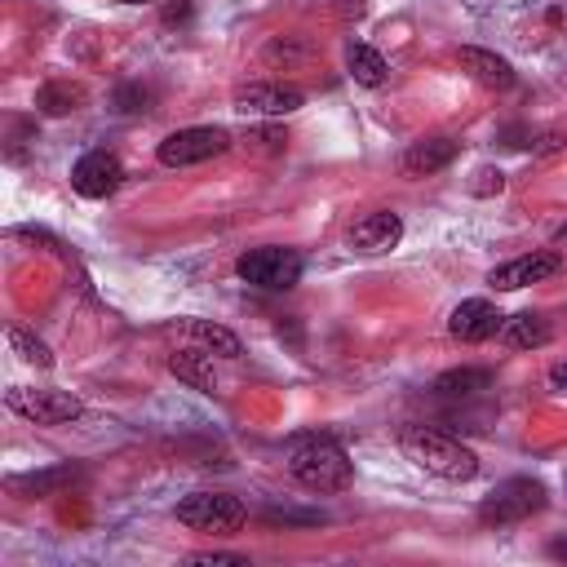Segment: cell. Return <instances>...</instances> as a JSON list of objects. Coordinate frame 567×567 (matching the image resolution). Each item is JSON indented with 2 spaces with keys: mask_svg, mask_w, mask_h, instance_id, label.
Wrapping results in <instances>:
<instances>
[{
  "mask_svg": "<svg viewBox=\"0 0 567 567\" xmlns=\"http://www.w3.org/2000/svg\"><path fill=\"white\" fill-rule=\"evenodd\" d=\"M399 448H403V457L417 461L425 474L448 479V483H470V479L479 474V457H474L461 439L435 431V425H403Z\"/></svg>",
  "mask_w": 567,
  "mask_h": 567,
  "instance_id": "obj_1",
  "label": "cell"
},
{
  "mask_svg": "<svg viewBox=\"0 0 567 567\" xmlns=\"http://www.w3.org/2000/svg\"><path fill=\"white\" fill-rule=\"evenodd\" d=\"M289 474L306 492H341L354 479L346 448L337 439H328V435H298L289 444Z\"/></svg>",
  "mask_w": 567,
  "mask_h": 567,
  "instance_id": "obj_2",
  "label": "cell"
},
{
  "mask_svg": "<svg viewBox=\"0 0 567 567\" xmlns=\"http://www.w3.org/2000/svg\"><path fill=\"white\" fill-rule=\"evenodd\" d=\"M541 510H545V483H536V479H506V483L492 487V496H483L479 519L487 528H506V523H523V519H532Z\"/></svg>",
  "mask_w": 567,
  "mask_h": 567,
  "instance_id": "obj_3",
  "label": "cell"
},
{
  "mask_svg": "<svg viewBox=\"0 0 567 567\" xmlns=\"http://www.w3.org/2000/svg\"><path fill=\"white\" fill-rule=\"evenodd\" d=\"M240 279L253 284V289H266V293H284L293 289L302 279V253L298 249H279V244H266V249H249L240 262H236Z\"/></svg>",
  "mask_w": 567,
  "mask_h": 567,
  "instance_id": "obj_4",
  "label": "cell"
},
{
  "mask_svg": "<svg viewBox=\"0 0 567 567\" xmlns=\"http://www.w3.org/2000/svg\"><path fill=\"white\" fill-rule=\"evenodd\" d=\"M231 147V133L218 124H195V129H178L160 142V165L165 169H186V165H204L213 156H222Z\"/></svg>",
  "mask_w": 567,
  "mask_h": 567,
  "instance_id": "obj_5",
  "label": "cell"
},
{
  "mask_svg": "<svg viewBox=\"0 0 567 567\" xmlns=\"http://www.w3.org/2000/svg\"><path fill=\"white\" fill-rule=\"evenodd\" d=\"M178 523L191 532H236L244 528V506L227 492H191L178 502Z\"/></svg>",
  "mask_w": 567,
  "mask_h": 567,
  "instance_id": "obj_6",
  "label": "cell"
},
{
  "mask_svg": "<svg viewBox=\"0 0 567 567\" xmlns=\"http://www.w3.org/2000/svg\"><path fill=\"white\" fill-rule=\"evenodd\" d=\"M10 412L36 421V425H62V421H76L85 412V403L71 395V390H27V386H10L5 390Z\"/></svg>",
  "mask_w": 567,
  "mask_h": 567,
  "instance_id": "obj_7",
  "label": "cell"
},
{
  "mask_svg": "<svg viewBox=\"0 0 567 567\" xmlns=\"http://www.w3.org/2000/svg\"><path fill=\"white\" fill-rule=\"evenodd\" d=\"M124 182V165L111 156V152H89L76 160V169H71V186H76L85 200H107L116 195Z\"/></svg>",
  "mask_w": 567,
  "mask_h": 567,
  "instance_id": "obj_8",
  "label": "cell"
},
{
  "mask_svg": "<svg viewBox=\"0 0 567 567\" xmlns=\"http://www.w3.org/2000/svg\"><path fill=\"white\" fill-rule=\"evenodd\" d=\"M302 102H306V94L298 85L257 81V85L236 89V111H244V116H293Z\"/></svg>",
  "mask_w": 567,
  "mask_h": 567,
  "instance_id": "obj_9",
  "label": "cell"
},
{
  "mask_svg": "<svg viewBox=\"0 0 567 567\" xmlns=\"http://www.w3.org/2000/svg\"><path fill=\"white\" fill-rule=\"evenodd\" d=\"M558 266H563L558 253H523V257H515L506 266H496L487 275V284L496 293H515V289H528V284H541V279L558 275Z\"/></svg>",
  "mask_w": 567,
  "mask_h": 567,
  "instance_id": "obj_10",
  "label": "cell"
},
{
  "mask_svg": "<svg viewBox=\"0 0 567 567\" xmlns=\"http://www.w3.org/2000/svg\"><path fill=\"white\" fill-rule=\"evenodd\" d=\"M403 240V222H399V213L390 208H377V213H364L360 222L350 227V249L354 253H390L395 244Z\"/></svg>",
  "mask_w": 567,
  "mask_h": 567,
  "instance_id": "obj_11",
  "label": "cell"
},
{
  "mask_svg": "<svg viewBox=\"0 0 567 567\" xmlns=\"http://www.w3.org/2000/svg\"><path fill=\"white\" fill-rule=\"evenodd\" d=\"M457 152H461V142H457V137L435 133V137L412 142V147L403 152V160H399V169H403V178H431V173L448 169V165L457 160Z\"/></svg>",
  "mask_w": 567,
  "mask_h": 567,
  "instance_id": "obj_12",
  "label": "cell"
},
{
  "mask_svg": "<svg viewBox=\"0 0 567 567\" xmlns=\"http://www.w3.org/2000/svg\"><path fill=\"white\" fill-rule=\"evenodd\" d=\"M502 311H496L492 302H483V298H470V302H461L457 311H453V319H448V333L457 337V341H466V346H474V341H487V337H496L502 333Z\"/></svg>",
  "mask_w": 567,
  "mask_h": 567,
  "instance_id": "obj_13",
  "label": "cell"
},
{
  "mask_svg": "<svg viewBox=\"0 0 567 567\" xmlns=\"http://www.w3.org/2000/svg\"><path fill=\"white\" fill-rule=\"evenodd\" d=\"M461 67L470 71L479 85H487V89H510V85H515V67H510L502 53H492V49L466 45V49H461Z\"/></svg>",
  "mask_w": 567,
  "mask_h": 567,
  "instance_id": "obj_14",
  "label": "cell"
},
{
  "mask_svg": "<svg viewBox=\"0 0 567 567\" xmlns=\"http://www.w3.org/2000/svg\"><path fill=\"white\" fill-rule=\"evenodd\" d=\"M346 71H350V81L364 85V89H382L386 76H390L386 58L373 45H346Z\"/></svg>",
  "mask_w": 567,
  "mask_h": 567,
  "instance_id": "obj_15",
  "label": "cell"
},
{
  "mask_svg": "<svg viewBox=\"0 0 567 567\" xmlns=\"http://www.w3.org/2000/svg\"><path fill=\"white\" fill-rule=\"evenodd\" d=\"M496 337H502L510 350H536V346L550 341V324L541 315H532V311H519V315L502 319V333Z\"/></svg>",
  "mask_w": 567,
  "mask_h": 567,
  "instance_id": "obj_16",
  "label": "cell"
},
{
  "mask_svg": "<svg viewBox=\"0 0 567 567\" xmlns=\"http://www.w3.org/2000/svg\"><path fill=\"white\" fill-rule=\"evenodd\" d=\"M169 373H173L178 382H186L191 390H200V395H213V390H218L213 364L204 360V354H195V350H173V354H169Z\"/></svg>",
  "mask_w": 567,
  "mask_h": 567,
  "instance_id": "obj_17",
  "label": "cell"
},
{
  "mask_svg": "<svg viewBox=\"0 0 567 567\" xmlns=\"http://www.w3.org/2000/svg\"><path fill=\"white\" fill-rule=\"evenodd\" d=\"M76 479H81V470H76V466H53V470L19 474V479H10V487H14V492H23V496H53V492L71 487Z\"/></svg>",
  "mask_w": 567,
  "mask_h": 567,
  "instance_id": "obj_18",
  "label": "cell"
},
{
  "mask_svg": "<svg viewBox=\"0 0 567 567\" xmlns=\"http://www.w3.org/2000/svg\"><path fill=\"white\" fill-rule=\"evenodd\" d=\"M85 102V89L81 85H71V81H49L36 89V111L45 116H67V111H81Z\"/></svg>",
  "mask_w": 567,
  "mask_h": 567,
  "instance_id": "obj_19",
  "label": "cell"
},
{
  "mask_svg": "<svg viewBox=\"0 0 567 567\" xmlns=\"http://www.w3.org/2000/svg\"><path fill=\"white\" fill-rule=\"evenodd\" d=\"M492 386V373L487 369H453V373H444L439 382H435V395L439 399H470V395H479V390H487Z\"/></svg>",
  "mask_w": 567,
  "mask_h": 567,
  "instance_id": "obj_20",
  "label": "cell"
},
{
  "mask_svg": "<svg viewBox=\"0 0 567 567\" xmlns=\"http://www.w3.org/2000/svg\"><path fill=\"white\" fill-rule=\"evenodd\" d=\"M186 333H191V337H195L204 350L222 354V360H240V354H244L240 337H236L231 328H222V324H204V319H191V324H186Z\"/></svg>",
  "mask_w": 567,
  "mask_h": 567,
  "instance_id": "obj_21",
  "label": "cell"
},
{
  "mask_svg": "<svg viewBox=\"0 0 567 567\" xmlns=\"http://www.w3.org/2000/svg\"><path fill=\"white\" fill-rule=\"evenodd\" d=\"M5 337H10V346H14V354H19L23 364H36V369H53V350H49V346H45V341H40L36 333H27V328H19V324H14V328H10Z\"/></svg>",
  "mask_w": 567,
  "mask_h": 567,
  "instance_id": "obj_22",
  "label": "cell"
},
{
  "mask_svg": "<svg viewBox=\"0 0 567 567\" xmlns=\"http://www.w3.org/2000/svg\"><path fill=\"white\" fill-rule=\"evenodd\" d=\"M502 186H506V173H502V169H479V173H474V182H470V191H474V195H496Z\"/></svg>",
  "mask_w": 567,
  "mask_h": 567,
  "instance_id": "obj_23",
  "label": "cell"
},
{
  "mask_svg": "<svg viewBox=\"0 0 567 567\" xmlns=\"http://www.w3.org/2000/svg\"><path fill=\"white\" fill-rule=\"evenodd\" d=\"M186 563H195V567H244L249 558L244 554H191Z\"/></svg>",
  "mask_w": 567,
  "mask_h": 567,
  "instance_id": "obj_24",
  "label": "cell"
},
{
  "mask_svg": "<svg viewBox=\"0 0 567 567\" xmlns=\"http://www.w3.org/2000/svg\"><path fill=\"white\" fill-rule=\"evenodd\" d=\"M116 107H120V111H147V89L124 85V89L116 94Z\"/></svg>",
  "mask_w": 567,
  "mask_h": 567,
  "instance_id": "obj_25",
  "label": "cell"
},
{
  "mask_svg": "<svg viewBox=\"0 0 567 567\" xmlns=\"http://www.w3.org/2000/svg\"><path fill=\"white\" fill-rule=\"evenodd\" d=\"M182 19H191V0H173L165 10V23H182Z\"/></svg>",
  "mask_w": 567,
  "mask_h": 567,
  "instance_id": "obj_26",
  "label": "cell"
},
{
  "mask_svg": "<svg viewBox=\"0 0 567 567\" xmlns=\"http://www.w3.org/2000/svg\"><path fill=\"white\" fill-rule=\"evenodd\" d=\"M550 386H554V390H567V360L550 369Z\"/></svg>",
  "mask_w": 567,
  "mask_h": 567,
  "instance_id": "obj_27",
  "label": "cell"
},
{
  "mask_svg": "<svg viewBox=\"0 0 567 567\" xmlns=\"http://www.w3.org/2000/svg\"><path fill=\"white\" fill-rule=\"evenodd\" d=\"M558 147H563V137H558V133H545V137H541V147H536V152H541V156H554Z\"/></svg>",
  "mask_w": 567,
  "mask_h": 567,
  "instance_id": "obj_28",
  "label": "cell"
},
{
  "mask_svg": "<svg viewBox=\"0 0 567 567\" xmlns=\"http://www.w3.org/2000/svg\"><path fill=\"white\" fill-rule=\"evenodd\" d=\"M554 249H567V222L554 231Z\"/></svg>",
  "mask_w": 567,
  "mask_h": 567,
  "instance_id": "obj_29",
  "label": "cell"
},
{
  "mask_svg": "<svg viewBox=\"0 0 567 567\" xmlns=\"http://www.w3.org/2000/svg\"><path fill=\"white\" fill-rule=\"evenodd\" d=\"M550 554H554V558H563V563H567V541H554V545H550Z\"/></svg>",
  "mask_w": 567,
  "mask_h": 567,
  "instance_id": "obj_30",
  "label": "cell"
},
{
  "mask_svg": "<svg viewBox=\"0 0 567 567\" xmlns=\"http://www.w3.org/2000/svg\"><path fill=\"white\" fill-rule=\"evenodd\" d=\"M120 5H142V0H120Z\"/></svg>",
  "mask_w": 567,
  "mask_h": 567,
  "instance_id": "obj_31",
  "label": "cell"
},
{
  "mask_svg": "<svg viewBox=\"0 0 567 567\" xmlns=\"http://www.w3.org/2000/svg\"><path fill=\"white\" fill-rule=\"evenodd\" d=\"M563 483H567V479H563Z\"/></svg>",
  "mask_w": 567,
  "mask_h": 567,
  "instance_id": "obj_32",
  "label": "cell"
}]
</instances>
